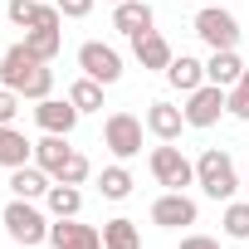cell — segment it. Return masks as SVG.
<instances>
[{
	"label": "cell",
	"mask_w": 249,
	"mask_h": 249,
	"mask_svg": "<svg viewBox=\"0 0 249 249\" xmlns=\"http://www.w3.org/2000/svg\"><path fill=\"white\" fill-rule=\"evenodd\" d=\"M0 83L15 88V93L30 98V103H39V98L54 93V69H49L44 59H35V54L25 49V39H20V44H10L5 54H0Z\"/></svg>",
	"instance_id": "1"
},
{
	"label": "cell",
	"mask_w": 249,
	"mask_h": 249,
	"mask_svg": "<svg viewBox=\"0 0 249 249\" xmlns=\"http://www.w3.org/2000/svg\"><path fill=\"white\" fill-rule=\"evenodd\" d=\"M196 186L210 196V200H234V191H244L239 171H234V157L220 152V147H205L196 157Z\"/></svg>",
	"instance_id": "2"
},
{
	"label": "cell",
	"mask_w": 249,
	"mask_h": 249,
	"mask_svg": "<svg viewBox=\"0 0 249 249\" xmlns=\"http://www.w3.org/2000/svg\"><path fill=\"white\" fill-rule=\"evenodd\" d=\"M0 225H5V234L15 244H30V249H39L49 239V215L35 200H20V196H10V205L0 210Z\"/></svg>",
	"instance_id": "3"
},
{
	"label": "cell",
	"mask_w": 249,
	"mask_h": 249,
	"mask_svg": "<svg viewBox=\"0 0 249 249\" xmlns=\"http://www.w3.org/2000/svg\"><path fill=\"white\" fill-rule=\"evenodd\" d=\"M142 132H147V122H142L137 112H127V107H117V112L103 117V147H107L117 161L142 157Z\"/></svg>",
	"instance_id": "4"
},
{
	"label": "cell",
	"mask_w": 249,
	"mask_h": 249,
	"mask_svg": "<svg viewBox=\"0 0 249 249\" xmlns=\"http://www.w3.org/2000/svg\"><path fill=\"white\" fill-rule=\"evenodd\" d=\"M147 166H152L157 186H166V191H186V186H196V161H191V157H186L176 142H161V147H152Z\"/></svg>",
	"instance_id": "5"
},
{
	"label": "cell",
	"mask_w": 249,
	"mask_h": 249,
	"mask_svg": "<svg viewBox=\"0 0 249 249\" xmlns=\"http://www.w3.org/2000/svg\"><path fill=\"white\" fill-rule=\"evenodd\" d=\"M186 127H196V132H205V127H215V122L230 112V88H215V83H200L196 93H186Z\"/></svg>",
	"instance_id": "6"
},
{
	"label": "cell",
	"mask_w": 249,
	"mask_h": 249,
	"mask_svg": "<svg viewBox=\"0 0 249 249\" xmlns=\"http://www.w3.org/2000/svg\"><path fill=\"white\" fill-rule=\"evenodd\" d=\"M196 35H200V44H210V49H239V20L225 10V5H205V10H196Z\"/></svg>",
	"instance_id": "7"
},
{
	"label": "cell",
	"mask_w": 249,
	"mask_h": 249,
	"mask_svg": "<svg viewBox=\"0 0 249 249\" xmlns=\"http://www.w3.org/2000/svg\"><path fill=\"white\" fill-rule=\"evenodd\" d=\"M78 69L88 78H98L103 88H112L122 78V54L112 44H103V39H88V44H78Z\"/></svg>",
	"instance_id": "8"
},
{
	"label": "cell",
	"mask_w": 249,
	"mask_h": 249,
	"mask_svg": "<svg viewBox=\"0 0 249 249\" xmlns=\"http://www.w3.org/2000/svg\"><path fill=\"white\" fill-rule=\"evenodd\" d=\"M196 220H200V205L186 191H161L152 200V225H161V230H181V225H196Z\"/></svg>",
	"instance_id": "9"
},
{
	"label": "cell",
	"mask_w": 249,
	"mask_h": 249,
	"mask_svg": "<svg viewBox=\"0 0 249 249\" xmlns=\"http://www.w3.org/2000/svg\"><path fill=\"white\" fill-rule=\"evenodd\" d=\"M78 117H83V112L69 103V93H64V98L49 93V98L35 103V122H39V132H59V137H69V132L78 127Z\"/></svg>",
	"instance_id": "10"
},
{
	"label": "cell",
	"mask_w": 249,
	"mask_h": 249,
	"mask_svg": "<svg viewBox=\"0 0 249 249\" xmlns=\"http://www.w3.org/2000/svg\"><path fill=\"white\" fill-rule=\"evenodd\" d=\"M49 244L54 249H103V230H93L78 215H69V220H54L49 225Z\"/></svg>",
	"instance_id": "11"
},
{
	"label": "cell",
	"mask_w": 249,
	"mask_h": 249,
	"mask_svg": "<svg viewBox=\"0 0 249 249\" xmlns=\"http://www.w3.org/2000/svg\"><path fill=\"white\" fill-rule=\"evenodd\" d=\"M112 30L127 35V39L152 35V30H157V10L147 5V0H122V5H112Z\"/></svg>",
	"instance_id": "12"
},
{
	"label": "cell",
	"mask_w": 249,
	"mask_h": 249,
	"mask_svg": "<svg viewBox=\"0 0 249 249\" xmlns=\"http://www.w3.org/2000/svg\"><path fill=\"white\" fill-rule=\"evenodd\" d=\"M147 132L157 137V142H176L181 132H186V112L176 107V103H166V98H157V103H147Z\"/></svg>",
	"instance_id": "13"
},
{
	"label": "cell",
	"mask_w": 249,
	"mask_h": 249,
	"mask_svg": "<svg viewBox=\"0 0 249 249\" xmlns=\"http://www.w3.org/2000/svg\"><path fill=\"white\" fill-rule=\"evenodd\" d=\"M132 59H137L142 69H152V73H166L171 59H176V49L166 44V35L152 30V35H137V39H132Z\"/></svg>",
	"instance_id": "14"
},
{
	"label": "cell",
	"mask_w": 249,
	"mask_h": 249,
	"mask_svg": "<svg viewBox=\"0 0 249 249\" xmlns=\"http://www.w3.org/2000/svg\"><path fill=\"white\" fill-rule=\"evenodd\" d=\"M10 196H20V200H44L49 196V186H54V176L44 171V166H35V161H25V166H15L10 171Z\"/></svg>",
	"instance_id": "15"
},
{
	"label": "cell",
	"mask_w": 249,
	"mask_h": 249,
	"mask_svg": "<svg viewBox=\"0 0 249 249\" xmlns=\"http://www.w3.org/2000/svg\"><path fill=\"white\" fill-rule=\"evenodd\" d=\"M239 78H244V59H239L234 49H210V59H205V83L234 88Z\"/></svg>",
	"instance_id": "16"
},
{
	"label": "cell",
	"mask_w": 249,
	"mask_h": 249,
	"mask_svg": "<svg viewBox=\"0 0 249 249\" xmlns=\"http://www.w3.org/2000/svg\"><path fill=\"white\" fill-rule=\"evenodd\" d=\"M166 83H171L176 93H196V88L205 83V64H200L196 54H176L171 69H166Z\"/></svg>",
	"instance_id": "17"
},
{
	"label": "cell",
	"mask_w": 249,
	"mask_h": 249,
	"mask_svg": "<svg viewBox=\"0 0 249 249\" xmlns=\"http://www.w3.org/2000/svg\"><path fill=\"white\" fill-rule=\"evenodd\" d=\"M69 157H73V147H69V137H59V132H44V137L35 142V166H44L49 176H59Z\"/></svg>",
	"instance_id": "18"
},
{
	"label": "cell",
	"mask_w": 249,
	"mask_h": 249,
	"mask_svg": "<svg viewBox=\"0 0 249 249\" xmlns=\"http://www.w3.org/2000/svg\"><path fill=\"white\" fill-rule=\"evenodd\" d=\"M25 161H35V142L5 122V127H0V166L15 171V166H25Z\"/></svg>",
	"instance_id": "19"
},
{
	"label": "cell",
	"mask_w": 249,
	"mask_h": 249,
	"mask_svg": "<svg viewBox=\"0 0 249 249\" xmlns=\"http://www.w3.org/2000/svg\"><path fill=\"white\" fill-rule=\"evenodd\" d=\"M44 210H49L54 220H69V215H78V210H83V191H78V186L54 181V186H49V196H44Z\"/></svg>",
	"instance_id": "20"
},
{
	"label": "cell",
	"mask_w": 249,
	"mask_h": 249,
	"mask_svg": "<svg viewBox=\"0 0 249 249\" xmlns=\"http://www.w3.org/2000/svg\"><path fill=\"white\" fill-rule=\"evenodd\" d=\"M103 249H142V230H137V220H127V215L107 220V225H103Z\"/></svg>",
	"instance_id": "21"
},
{
	"label": "cell",
	"mask_w": 249,
	"mask_h": 249,
	"mask_svg": "<svg viewBox=\"0 0 249 249\" xmlns=\"http://www.w3.org/2000/svg\"><path fill=\"white\" fill-rule=\"evenodd\" d=\"M98 196H103V200H127V196H132V171L122 166V161H117V166H103Z\"/></svg>",
	"instance_id": "22"
},
{
	"label": "cell",
	"mask_w": 249,
	"mask_h": 249,
	"mask_svg": "<svg viewBox=\"0 0 249 249\" xmlns=\"http://www.w3.org/2000/svg\"><path fill=\"white\" fill-rule=\"evenodd\" d=\"M25 49H30L35 59L54 64V59H59V49H64V30H25Z\"/></svg>",
	"instance_id": "23"
},
{
	"label": "cell",
	"mask_w": 249,
	"mask_h": 249,
	"mask_svg": "<svg viewBox=\"0 0 249 249\" xmlns=\"http://www.w3.org/2000/svg\"><path fill=\"white\" fill-rule=\"evenodd\" d=\"M69 103H73L78 112H103V83L88 78V73L73 78V83H69Z\"/></svg>",
	"instance_id": "24"
},
{
	"label": "cell",
	"mask_w": 249,
	"mask_h": 249,
	"mask_svg": "<svg viewBox=\"0 0 249 249\" xmlns=\"http://www.w3.org/2000/svg\"><path fill=\"white\" fill-rule=\"evenodd\" d=\"M220 225H225V234H230V239H249V200H225Z\"/></svg>",
	"instance_id": "25"
},
{
	"label": "cell",
	"mask_w": 249,
	"mask_h": 249,
	"mask_svg": "<svg viewBox=\"0 0 249 249\" xmlns=\"http://www.w3.org/2000/svg\"><path fill=\"white\" fill-rule=\"evenodd\" d=\"M39 0H10V5H5V20L15 25V30H35L39 25Z\"/></svg>",
	"instance_id": "26"
},
{
	"label": "cell",
	"mask_w": 249,
	"mask_h": 249,
	"mask_svg": "<svg viewBox=\"0 0 249 249\" xmlns=\"http://www.w3.org/2000/svg\"><path fill=\"white\" fill-rule=\"evenodd\" d=\"M88 176H93V161H88V157H83V152H73V157H69V161H64V171H59V176H54V181H64V186H83V181H88Z\"/></svg>",
	"instance_id": "27"
},
{
	"label": "cell",
	"mask_w": 249,
	"mask_h": 249,
	"mask_svg": "<svg viewBox=\"0 0 249 249\" xmlns=\"http://www.w3.org/2000/svg\"><path fill=\"white\" fill-rule=\"evenodd\" d=\"M230 117H234V122H249V83H244V78L230 88Z\"/></svg>",
	"instance_id": "28"
},
{
	"label": "cell",
	"mask_w": 249,
	"mask_h": 249,
	"mask_svg": "<svg viewBox=\"0 0 249 249\" xmlns=\"http://www.w3.org/2000/svg\"><path fill=\"white\" fill-rule=\"evenodd\" d=\"M20 93L15 88H5V83H0V127H5V122H15V112H20Z\"/></svg>",
	"instance_id": "29"
},
{
	"label": "cell",
	"mask_w": 249,
	"mask_h": 249,
	"mask_svg": "<svg viewBox=\"0 0 249 249\" xmlns=\"http://www.w3.org/2000/svg\"><path fill=\"white\" fill-rule=\"evenodd\" d=\"M54 5L64 10V20H83V15L98 5V0H54Z\"/></svg>",
	"instance_id": "30"
},
{
	"label": "cell",
	"mask_w": 249,
	"mask_h": 249,
	"mask_svg": "<svg viewBox=\"0 0 249 249\" xmlns=\"http://www.w3.org/2000/svg\"><path fill=\"white\" fill-rule=\"evenodd\" d=\"M176 249H220V239H210V234H186Z\"/></svg>",
	"instance_id": "31"
},
{
	"label": "cell",
	"mask_w": 249,
	"mask_h": 249,
	"mask_svg": "<svg viewBox=\"0 0 249 249\" xmlns=\"http://www.w3.org/2000/svg\"><path fill=\"white\" fill-rule=\"evenodd\" d=\"M103 5H122V0H103Z\"/></svg>",
	"instance_id": "32"
},
{
	"label": "cell",
	"mask_w": 249,
	"mask_h": 249,
	"mask_svg": "<svg viewBox=\"0 0 249 249\" xmlns=\"http://www.w3.org/2000/svg\"><path fill=\"white\" fill-rule=\"evenodd\" d=\"M244 196H249V176H244Z\"/></svg>",
	"instance_id": "33"
},
{
	"label": "cell",
	"mask_w": 249,
	"mask_h": 249,
	"mask_svg": "<svg viewBox=\"0 0 249 249\" xmlns=\"http://www.w3.org/2000/svg\"><path fill=\"white\" fill-rule=\"evenodd\" d=\"M244 83H249V64H244Z\"/></svg>",
	"instance_id": "34"
},
{
	"label": "cell",
	"mask_w": 249,
	"mask_h": 249,
	"mask_svg": "<svg viewBox=\"0 0 249 249\" xmlns=\"http://www.w3.org/2000/svg\"><path fill=\"white\" fill-rule=\"evenodd\" d=\"M176 5H191V0H176Z\"/></svg>",
	"instance_id": "35"
},
{
	"label": "cell",
	"mask_w": 249,
	"mask_h": 249,
	"mask_svg": "<svg viewBox=\"0 0 249 249\" xmlns=\"http://www.w3.org/2000/svg\"><path fill=\"white\" fill-rule=\"evenodd\" d=\"M20 249H30V244H20Z\"/></svg>",
	"instance_id": "36"
}]
</instances>
